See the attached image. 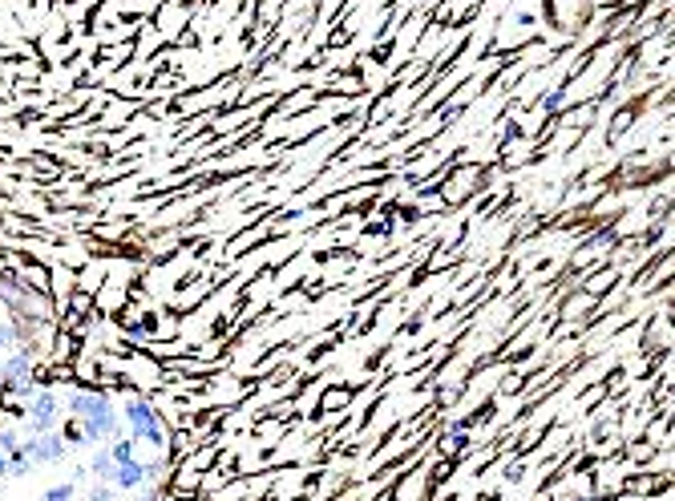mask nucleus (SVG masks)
Wrapping results in <instances>:
<instances>
[{
    "label": "nucleus",
    "instance_id": "obj_1",
    "mask_svg": "<svg viewBox=\"0 0 675 501\" xmlns=\"http://www.w3.org/2000/svg\"><path fill=\"white\" fill-rule=\"evenodd\" d=\"M61 405H65V417L81 425V437L85 445H106L114 437H122V409L118 400L106 392V388H93V384H69L61 392Z\"/></svg>",
    "mask_w": 675,
    "mask_h": 501
},
{
    "label": "nucleus",
    "instance_id": "obj_2",
    "mask_svg": "<svg viewBox=\"0 0 675 501\" xmlns=\"http://www.w3.org/2000/svg\"><path fill=\"white\" fill-rule=\"evenodd\" d=\"M122 425H126V437L134 441V445H150L154 453H166V425H162V417H158V409L150 405L146 396H126L122 400Z\"/></svg>",
    "mask_w": 675,
    "mask_h": 501
},
{
    "label": "nucleus",
    "instance_id": "obj_3",
    "mask_svg": "<svg viewBox=\"0 0 675 501\" xmlns=\"http://www.w3.org/2000/svg\"><path fill=\"white\" fill-rule=\"evenodd\" d=\"M21 453L29 457V465L33 469H41V465H61L73 449L65 445V437L53 429V433H33V437H21Z\"/></svg>",
    "mask_w": 675,
    "mask_h": 501
},
{
    "label": "nucleus",
    "instance_id": "obj_4",
    "mask_svg": "<svg viewBox=\"0 0 675 501\" xmlns=\"http://www.w3.org/2000/svg\"><path fill=\"white\" fill-rule=\"evenodd\" d=\"M150 473H154V465H150V461H142V457H134V461H126V465H114L110 485H114L118 493H138V489H146Z\"/></svg>",
    "mask_w": 675,
    "mask_h": 501
},
{
    "label": "nucleus",
    "instance_id": "obj_5",
    "mask_svg": "<svg viewBox=\"0 0 675 501\" xmlns=\"http://www.w3.org/2000/svg\"><path fill=\"white\" fill-rule=\"evenodd\" d=\"M85 469H89V481H110V477H114V457H110V441H106V445H98V449L89 453Z\"/></svg>",
    "mask_w": 675,
    "mask_h": 501
},
{
    "label": "nucleus",
    "instance_id": "obj_6",
    "mask_svg": "<svg viewBox=\"0 0 675 501\" xmlns=\"http://www.w3.org/2000/svg\"><path fill=\"white\" fill-rule=\"evenodd\" d=\"M110 457H114V465H126V461L138 457V445H134L130 437H114V441H110Z\"/></svg>",
    "mask_w": 675,
    "mask_h": 501
},
{
    "label": "nucleus",
    "instance_id": "obj_7",
    "mask_svg": "<svg viewBox=\"0 0 675 501\" xmlns=\"http://www.w3.org/2000/svg\"><path fill=\"white\" fill-rule=\"evenodd\" d=\"M41 501H77V481H57L41 493Z\"/></svg>",
    "mask_w": 675,
    "mask_h": 501
},
{
    "label": "nucleus",
    "instance_id": "obj_8",
    "mask_svg": "<svg viewBox=\"0 0 675 501\" xmlns=\"http://www.w3.org/2000/svg\"><path fill=\"white\" fill-rule=\"evenodd\" d=\"M85 501H118V489L110 481H93L89 493H85Z\"/></svg>",
    "mask_w": 675,
    "mask_h": 501
},
{
    "label": "nucleus",
    "instance_id": "obj_9",
    "mask_svg": "<svg viewBox=\"0 0 675 501\" xmlns=\"http://www.w3.org/2000/svg\"><path fill=\"white\" fill-rule=\"evenodd\" d=\"M0 481H9V453H0Z\"/></svg>",
    "mask_w": 675,
    "mask_h": 501
}]
</instances>
